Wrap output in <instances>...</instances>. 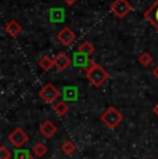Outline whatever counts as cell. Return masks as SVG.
<instances>
[{
  "label": "cell",
  "mask_w": 158,
  "mask_h": 159,
  "mask_svg": "<svg viewBox=\"0 0 158 159\" xmlns=\"http://www.w3.org/2000/svg\"><path fill=\"white\" fill-rule=\"evenodd\" d=\"M86 78L95 87H99L108 79V73L103 66L93 62V65L86 71Z\"/></svg>",
  "instance_id": "6da1fadb"
},
{
  "label": "cell",
  "mask_w": 158,
  "mask_h": 159,
  "mask_svg": "<svg viewBox=\"0 0 158 159\" xmlns=\"http://www.w3.org/2000/svg\"><path fill=\"white\" fill-rule=\"evenodd\" d=\"M14 159H33L32 152L29 149H21L17 148L14 151Z\"/></svg>",
  "instance_id": "2e32d148"
},
{
  "label": "cell",
  "mask_w": 158,
  "mask_h": 159,
  "mask_svg": "<svg viewBox=\"0 0 158 159\" xmlns=\"http://www.w3.org/2000/svg\"><path fill=\"white\" fill-rule=\"evenodd\" d=\"M71 64H72V61L69 60V57L65 53H58L54 57V65H56V68L58 71H65Z\"/></svg>",
  "instance_id": "ba28073f"
},
{
  "label": "cell",
  "mask_w": 158,
  "mask_h": 159,
  "mask_svg": "<svg viewBox=\"0 0 158 159\" xmlns=\"http://www.w3.org/2000/svg\"><path fill=\"white\" fill-rule=\"evenodd\" d=\"M50 18L51 21H56V22H60V21L64 20V10L63 8H53L50 11Z\"/></svg>",
  "instance_id": "ac0fdd59"
},
{
  "label": "cell",
  "mask_w": 158,
  "mask_h": 159,
  "mask_svg": "<svg viewBox=\"0 0 158 159\" xmlns=\"http://www.w3.org/2000/svg\"><path fill=\"white\" fill-rule=\"evenodd\" d=\"M65 2H67V3H69V4H72V3H74L75 0H65Z\"/></svg>",
  "instance_id": "cb8c5ba5"
},
{
  "label": "cell",
  "mask_w": 158,
  "mask_h": 159,
  "mask_svg": "<svg viewBox=\"0 0 158 159\" xmlns=\"http://www.w3.org/2000/svg\"><path fill=\"white\" fill-rule=\"evenodd\" d=\"M78 51H81V53H83V54H87V56H90V54L95 53V47H93V44L90 43L89 40H85V42H82V43L79 44Z\"/></svg>",
  "instance_id": "9a60e30c"
},
{
  "label": "cell",
  "mask_w": 158,
  "mask_h": 159,
  "mask_svg": "<svg viewBox=\"0 0 158 159\" xmlns=\"http://www.w3.org/2000/svg\"><path fill=\"white\" fill-rule=\"evenodd\" d=\"M144 17L148 22H151L154 26L158 29V0L148 8L147 11L144 13Z\"/></svg>",
  "instance_id": "9c48e42d"
},
{
  "label": "cell",
  "mask_w": 158,
  "mask_h": 159,
  "mask_svg": "<svg viewBox=\"0 0 158 159\" xmlns=\"http://www.w3.org/2000/svg\"><path fill=\"white\" fill-rule=\"evenodd\" d=\"M40 133L42 136H44L46 139H50V137H53L54 134L57 133V126L53 123L51 120H44L43 123L40 125Z\"/></svg>",
  "instance_id": "30bf717a"
},
{
  "label": "cell",
  "mask_w": 158,
  "mask_h": 159,
  "mask_svg": "<svg viewBox=\"0 0 158 159\" xmlns=\"http://www.w3.org/2000/svg\"><path fill=\"white\" fill-rule=\"evenodd\" d=\"M79 96V91L75 86H65L63 89L64 101H77Z\"/></svg>",
  "instance_id": "8fae6325"
},
{
  "label": "cell",
  "mask_w": 158,
  "mask_h": 159,
  "mask_svg": "<svg viewBox=\"0 0 158 159\" xmlns=\"http://www.w3.org/2000/svg\"><path fill=\"white\" fill-rule=\"evenodd\" d=\"M6 30H7L8 35L11 36H17L18 33L21 32V25L17 22V21H10V22L6 25Z\"/></svg>",
  "instance_id": "5bb4252c"
},
{
  "label": "cell",
  "mask_w": 158,
  "mask_h": 159,
  "mask_svg": "<svg viewBox=\"0 0 158 159\" xmlns=\"http://www.w3.org/2000/svg\"><path fill=\"white\" fill-rule=\"evenodd\" d=\"M0 159H11V151H8L7 147H0Z\"/></svg>",
  "instance_id": "44dd1931"
},
{
  "label": "cell",
  "mask_w": 158,
  "mask_h": 159,
  "mask_svg": "<svg viewBox=\"0 0 158 159\" xmlns=\"http://www.w3.org/2000/svg\"><path fill=\"white\" fill-rule=\"evenodd\" d=\"M100 119H101V122L107 127H110V129H115V127L122 122L123 116L117 108H114V107H108V108L101 114Z\"/></svg>",
  "instance_id": "7a4b0ae2"
},
{
  "label": "cell",
  "mask_w": 158,
  "mask_h": 159,
  "mask_svg": "<svg viewBox=\"0 0 158 159\" xmlns=\"http://www.w3.org/2000/svg\"><path fill=\"white\" fill-rule=\"evenodd\" d=\"M139 62H140L143 66H148L151 62H153V57H151L147 51H144V53H142L140 57H139Z\"/></svg>",
  "instance_id": "ffe728a7"
},
{
  "label": "cell",
  "mask_w": 158,
  "mask_h": 159,
  "mask_svg": "<svg viewBox=\"0 0 158 159\" xmlns=\"http://www.w3.org/2000/svg\"><path fill=\"white\" fill-rule=\"evenodd\" d=\"M28 140H29L28 139V134H26L22 129H20V127L14 129L10 134H8V141L16 147V148H21L24 144H26V143H28Z\"/></svg>",
  "instance_id": "277c9868"
},
{
  "label": "cell",
  "mask_w": 158,
  "mask_h": 159,
  "mask_svg": "<svg viewBox=\"0 0 158 159\" xmlns=\"http://www.w3.org/2000/svg\"><path fill=\"white\" fill-rule=\"evenodd\" d=\"M33 155H36L38 158H43L44 155L47 154V147L44 145V143H42V141H39V143H36L35 145H33Z\"/></svg>",
  "instance_id": "4fadbf2b"
},
{
  "label": "cell",
  "mask_w": 158,
  "mask_h": 159,
  "mask_svg": "<svg viewBox=\"0 0 158 159\" xmlns=\"http://www.w3.org/2000/svg\"><path fill=\"white\" fill-rule=\"evenodd\" d=\"M61 151L64 155H67V157H69V155H72L75 151H77V147L72 141H65L64 144L61 145Z\"/></svg>",
  "instance_id": "e0dca14e"
},
{
  "label": "cell",
  "mask_w": 158,
  "mask_h": 159,
  "mask_svg": "<svg viewBox=\"0 0 158 159\" xmlns=\"http://www.w3.org/2000/svg\"><path fill=\"white\" fill-rule=\"evenodd\" d=\"M57 40L60 42L63 46H71L75 42V33L72 32L71 28H63L57 33Z\"/></svg>",
  "instance_id": "52a82bcc"
},
{
  "label": "cell",
  "mask_w": 158,
  "mask_h": 159,
  "mask_svg": "<svg viewBox=\"0 0 158 159\" xmlns=\"http://www.w3.org/2000/svg\"><path fill=\"white\" fill-rule=\"evenodd\" d=\"M153 112H154V114H156V115L158 116V102L156 104V107H154V108H153Z\"/></svg>",
  "instance_id": "603a6c76"
},
{
  "label": "cell",
  "mask_w": 158,
  "mask_h": 159,
  "mask_svg": "<svg viewBox=\"0 0 158 159\" xmlns=\"http://www.w3.org/2000/svg\"><path fill=\"white\" fill-rule=\"evenodd\" d=\"M53 109L58 116H64L69 111V107H68V104H67V101H58V102L54 104Z\"/></svg>",
  "instance_id": "7c38bea8"
},
{
  "label": "cell",
  "mask_w": 158,
  "mask_h": 159,
  "mask_svg": "<svg viewBox=\"0 0 158 159\" xmlns=\"http://www.w3.org/2000/svg\"><path fill=\"white\" fill-rule=\"evenodd\" d=\"M72 64H74L75 66H81V68H85L87 71V69L93 65V61L90 60V57L87 56V54H83L77 50L74 53V57H72Z\"/></svg>",
  "instance_id": "8992f818"
},
{
  "label": "cell",
  "mask_w": 158,
  "mask_h": 159,
  "mask_svg": "<svg viewBox=\"0 0 158 159\" xmlns=\"http://www.w3.org/2000/svg\"><path fill=\"white\" fill-rule=\"evenodd\" d=\"M53 65H54V60H51V58L47 56L42 57L40 60H39V66H40L42 69H44V71H49Z\"/></svg>",
  "instance_id": "d6986e66"
},
{
  "label": "cell",
  "mask_w": 158,
  "mask_h": 159,
  "mask_svg": "<svg viewBox=\"0 0 158 159\" xmlns=\"http://www.w3.org/2000/svg\"><path fill=\"white\" fill-rule=\"evenodd\" d=\"M153 75H154V76H156V78L158 79V65H157V66H156V68H154V69H153Z\"/></svg>",
  "instance_id": "7402d4cb"
},
{
  "label": "cell",
  "mask_w": 158,
  "mask_h": 159,
  "mask_svg": "<svg viewBox=\"0 0 158 159\" xmlns=\"http://www.w3.org/2000/svg\"><path fill=\"white\" fill-rule=\"evenodd\" d=\"M110 8L118 18H123L130 11L132 7H130V4H129L128 0H114V3L111 4Z\"/></svg>",
  "instance_id": "5b68a950"
},
{
  "label": "cell",
  "mask_w": 158,
  "mask_h": 159,
  "mask_svg": "<svg viewBox=\"0 0 158 159\" xmlns=\"http://www.w3.org/2000/svg\"><path fill=\"white\" fill-rule=\"evenodd\" d=\"M60 96H61V94H60V90L51 83L44 84V86L40 89V91H39V97H40V100L46 104L56 102V100Z\"/></svg>",
  "instance_id": "3957f363"
}]
</instances>
